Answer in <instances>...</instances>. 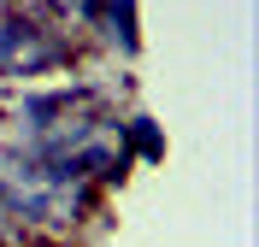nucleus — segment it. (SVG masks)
Instances as JSON below:
<instances>
[{
	"label": "nucleus",
	"instance_id": "1",
	"mask_svg": "<svg viewBox=\"0 0 259 247\" xmlns=\"http://www.w3.org/2000/svg\"><path fill=\"white\" fill-rule=\"evenodd\" d=\"M71 41L35 18H0V77H41V71L65 65Z\"/></svg>",
	"mask_w": 259,
	"mask_h": 247
},
{
	"label": "nucleus",
	"instance_id": "2",
	"mask_svg": "<svg viewBox=\"0 0 259 247\" xmlns=\"http://www.w3.org/2000/svg\"><path fill=\"white\" fill-rule=\"evenodd\" d=\"M95 30H106L112 47H136V0H95Z\"/></svg>",
	"mask_w": 259,
	"mask_h": 247
},
{
	"label": "nucleus",
	"instance_id": "3",
	"mask_svg": "<svg viewBox=\"0 0 259 247\" xmlns=\"http://www.w3.org/2000/svg\"><path fill=\"white\" fill-rule=\"evenodd\" d=\"M124 135H130V147L142 153V159H165V135L153 130V118H130Z\"/></svg>",
	"mask_w": 259,
	"mask_h": 247
},
{
	"label": "nucleus",
	"instance_id": "4",
	"mask_svg": "<svg viewBox=\"0 0 259 247\" xmlns=\"http://www.w3.org/2000/svg\"><path fill=\"white\" fill-rule=\"evenodd\" d=\"M0 247H6V241H0Z\"/></svg>",
	"mask_w": 259,
	"mask_h": 247
}]
</instances>
